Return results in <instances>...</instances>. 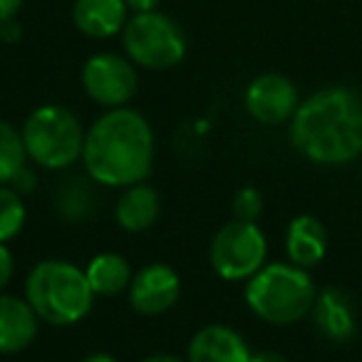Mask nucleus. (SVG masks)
Returning <instances> with one entry per match:
<instances>
[{
  "instance_id": "obj_6",
  "label": "nucleus",
  "mask_w": 362,
  "mask_h": 362,
  "mask_svg": "<svg viewBox=\"0 0 362 362\" xmlns=\"http://www.w3.org/2000/svg\"><path fill=\"white\" fill-rule=\"evenodd\" d=\"M124 52L136 67L169 70L187 55L184 30L164 13H134L122 30Z\"/></svg>"
},
{
  "instance_id": "obj_28",
  "label": "nucleus",
  "mask_w": 362,
  "mask_h": 362,
  "mask_svg": "<svg viewBox=\"0 0 362 362\" xmlns=\"http://www.w3.org/2000/svg\"><path fill=\"white\" fill-rule=\"evenodd\" d=\"M82 362H117V357L110 355V352H92V355H87Z\"/></svg>"
},
{
  "instance_id": "obj_15",
  "label": "nucleus",
  "mask_w": 362,
  "mask_h": 362,
  "mask_svg": "<svg viewBox=\"0 0 362 362\" xmlns=\"http://www.w3.org/2000/svg\"><path fill=\"white\" fill-rule=\"evenodd\" d=\"M161 211V197L151 184L139 181L132 184L122 192L119 202L115 206V218L119 223V228H124L127 233H141L149 231L156 223Z\"/></svg>"
},
{
  "instance_id": "obj_9",
  "label": "nucleus",
  "mask_w": 362,
  "mask_h": 362,
  "mask_svg": "<svg viewBox=\"0 0 362 362\" xmlns=\"http://www.w3.org/2000/svg\"><path fill=\"white\" fill-rule=\"evenodd\" d=\"M246 112L258 122V124L276 127L283 122L293 119L298 110V90L286 75H276V72H266V75L256 77L251 85L246 87Z\"/></svg>"
},
{
  "instance_id": "obj_21",
  "label": "nucleus",
  "mask_w": 362,
  "mask_h": 362,
  "mask_svg": "<svg viewBox=\"0 0 362 362\" xmlns=\"http://www.w3.org/2000/svg\"><path fill=\"white\" fill-rule=\"evenodd\" d=\"M263 214V194L256 187H243L233 197V218L256 223Z\"/></svg>"
},
{
  "instance_id": "obj_1",
  "label": "nucleus",
  "mask_w": 362,
  "mask_h": 362,
  "mask_svg": "<svg viewBox=\"0 0 362 362\" xmlns=\"http://www.w3.org/2000/svg\"><path fill=\"white\" fill-rule=\"evenodd\" d=\"M154 144V129L146 117L129 107H117L87 129L82 164L97 187L127 189L151 174Z\"/></svg>"
},
{
  "instance_id": "obj_14",
  "label": "nucleus",
  "mask_w": 362,
  "mask_h": 362,
  "mask_svg": "<svg viewBox=\"0 0 362 362\" xmlns=\"http://www.w3.org/2000/svg\"><path fill=\"white\" fill-rule=\"evenodd\" d=\"M127 11L129 8L124 0H77L72 8V21L82 35L105 40L124 30L129 21Z\"/></svg>"
},
{
  "instance_id": "obj_7",
  "label": "nucleus",
  "mask_w": 362,
  "mask_h": 362,
  "mask_svg": "<svg viewBox=\"0 0 362 362\" xmlns=\"http://www.w3.org/2000/svg\"><path fill=\"white\" fill-rule=\"evenodd\" d=\"M268 256V241L261 226L253 221H233L223 223L211 238L209 246V261L211 268L223 281H248L263 266Z\"/></svg>"
},
{
  "instance_id": "obj_23",
  "label": "nucleus",
  "mask_w": 362,
  "mask_h": 362,
  "mask_svg": "<svg viewBox=\"0 0 362 362\" xmlns=\"http://www.w3.org/2000/svg\"><path fill=\"white\" fill-rule=\"evenodd\" d=\"M8 187H13L18 194H23V197H25L28 192H33V187H35V171H33V166H23Z\"/></svg>"
},
{
  "instance_id": "obj_5",
  "label": "nucleus",
  "mask_w": 362,
  "mask_h": 362,
  "mask_svg": "<svg viewBox=\"0 0 362 362\" xmlns=\"http://www.w3.org/2000/svg\"><path fill=\"white\" fill-rule=\"evenodd\" d=\"M28 159L47 171H62L82 161L85 134L75 112L60 105H42L21 127Z\"/></svg>"
},
{
  "instance_id": "obj_22",
  "label": "nucleus",
  "mask_w": 362,
  "mask_h": 362,
  "mask_svg": "<svg viewBox=\"0 0 362 362\" xmlns=\"http://www.w3.org/2000/svg\"><path fill=\"white\" fill-rule=\"evenodd\" d=\"M13 273H16V258H13V251L8 248V243H0V293L6 291L8 283L13 281Z\"/></svg>"
},
{
  "instance_id": "obj_19",
  "label": "nucleus",
  "mask_w": 362,
  "mask_h": 362,
  "mask_svg": "<svg viewBox=\"0 0 362 362\" xmlns=\"http://www.w3.org/2000/svg\"><path fill=\"white\" fill-rule=\"evenodd\" d=\"M28 161L30 159H28L21 129L11 122L0 119V184H11L18 171L28 166Z\"/></svg>"
},
{
  "instance_id": "obj_24",
  "label": "nucleus",
  "mask_w": 362,
  "mask_h": 362,
  "mask_svg": "<svg viewBox=\"0 0 362 362\" xmlns=\"http://www.w3.org/2000/svg\"><path fill=\"white\" fill-rule=\"evenodd\" d=\"M23 0H0V25L16 18V13L21 11Z\"/></svg>"
},
{
  "instance_id": "obj_8",
  "label": "nucleus",
  "mask_w": 362,
  "mask_h": 362,
  "mask_svg": "<svg viewBox=\"0 0 362 362\" xmlns=\"http://www.w3.org/2000/svg\"><path fill=\"white\" fill-rule=\"evenodd\" d=\"M82 87L87 97L107 110L127 107L139 90V75L129 57L115 52L92 55L82 67Z\"/></svg>"
},
{
  "instance_id": "obj_25",
  "label": "nucleus",
  "mask_w": 362,
  "mask_h": 362,
  "mask_svg": "<svg viewBox=\"0 0 362 362\" xmlns=\"http://www.w3.org/2000/svg\"><path fill=\"white\" fill-rule=\"evenodd\" d=\"M21 35H23V30H21V25H18V23H16V18L0 25V37H3V40H6V42H16V40H21Z\"/></svg>"
},
{
  "instance_id": "obj_12",
  "label": "nucleus",
  "mask_w": 362,
  "mask_h": 362,
  "mask_svg": "<svg viewBox=\"0 0 362 362\" xmlns=\"http://www.w3.org/2000/svg\"><path fill=\"white\" fill-rule=\"evenodd\" d=\"M251 347L228 325H204L189 342L187 362H251Z\"/></svg>"
},
{
  "instance_id": "obj_20",
  "label": "nucleus",
  "mask_w": 362,
  "mask_h": 362,
  "mask_svg": "<svg viewBox=\"0 0 362 362\" xmlns=\"http://www.w3.org/2000/svg\"><path fill=\"white\" fill-rule=\"evenodd\" d=\"M25 204L23 194H18L8 184H0V243H8L23 231L25 226Z\"/></svg>"
},
{
  "instance_id": "obj_27",
  "label": "nucleus",
  "mask_w": 362,
  "mask_h": 362,
  "mask_svg": "<svg viewBox=\"0 0 362 362\" xmlns=\"http://www.w3.org/2000/svg\"><path fill=\"white\" fill-rule=\"evenodd\" d=\"M251 362H288L281 352H273V350H263V352H253Z\"/></svg>"
},
{
  "instance_id": "obj_13",
  "label": "nucleus",
  "mask_w": 362,
  "mask_h": 362,
  "mask_svg": "<svg viewBox=\"0 0 362 362\" xmlns=\"http://www.w3.org/2000/svg\"><path fill=\"white\" fill-rule=\"evenodd\" d=\"M40 317L25 298L0 293V355H16L35 342Z\"/></svg>"
},
{
  "instance_id": "obj_29",
  "label": "nucleus",
  "mask_w": 362,
  "mask_h": 362,
  "mask_svg": "<svg viewBox=\"0 0 362 362\" xmlns=\"http://www.w3.org/2000/svg\"><path fill=\"white\" fill-rule=\"evenodd\" d=\"M141 362H184V360H179V357H174V355H149V357H144Z\"/></svg>"
},
{
  "instance_id": "obj_18",
  "label": "nucleus",
  "mask_w": 362,
  "mask_h": 362,
  "mask_svg": "<svg viewBox=\"0 0 362 362\" xmlns=\"http://www.w3.org/2000/svg\"><path fill=\"white\" fill-rule=\"evenodd\" d=\"M95 181L90 176H72L57 189L55 194V206L65 221H82L87 218L97 206V194H95Z\"/></svg>"
},
{
  "instance_id": "obj_3",
  "label": "nucleus",
  "mask_w": 362,
  "mask_h": 362,
  "mask_svg": "<svg viewBox=\"0 0 362 362\" xmlns=\"http://www.w3.org/2000/svg\"><path fill=\"white\" fill-rule=\"evenodd\" d=\"M95 291L75 263L47 258L30 268L25 281V300L40 322L70 327L82 322L95 305Z\"/></svg>"
},
{
  "instance_id": "obj_11",
  "label": "nucleus",
  "mask_w": 362,
  "mask_h": 362,
  "mask_svg": "<svg viewBox=\"0 0 362 362\" xmlns=\"http://www.w3.org/2000/svg\"><path fill=\"white\" fill-rule=\"evenodd\" d=\"M313 322H315L317 332L325 340L345 345L355 337L357 330V317H355V305H352L350 296L340 288H325L317 293L315 303H313Z\"/></svg>"
},
{
  "instance_id": "obj_16",
  "label": "nucleus",
  "mask_w": 362,
  "mask_h": 362,
  "mask_svg": "<svg viewBox=\"0 0 362 362\" xmlns=\"http://www.w3.org/2000/svg\"><path fill=\"white\" fill-rule=\"evenodd\" d=\"M286 251L293 266L298 268H315L325 258L327 251V233L325 226L315 216H296L286 233Z\"/></svg>"
},
{
  "instance_id": "obj_4",
  "label": "nucleus",
  "mask_w": 362,
  "mask_h": 362,
  "mask_svg": "<svg viewBox=\"0 0 362 362\" xmlns=\"http://www.w3.org/2000/svg\"><path fill=\"white\" fill-rule=\"evenodd\" d=\"M246 305L271 325H293L313 310L315 283L305 268L293 263H266L246 281Z\"/></svg>"
},
{
  "instance_id": "obj_2",
  "label": "nucleus",
  "mask_w": 362,
  "mask_h": 362,
  "mask_svg": "<svg viewBox=\"0 0 362 362\" xmlns=\"http://www.w3.org/2000/svg\"><path fill=\"white\" fill-rule=\"evenodd\" d=\"M291 141L315 164H347L362 154V97L350 87H325L300 102Z\"/></svg>"
},
{
  "instance_id": "obj_26",
  "label": "nucleus",
  "mask_w": 362,
  "mask_h": 362,
  "mask_svg": "<svg viewBox=\"0 0 362 362\" xmlns=\"http://www.w3.org/2000/svg\"><path fill=\"white\" fill-rule=\"evenodd\" d=\"M124 3H127V8L134 13H151L159 6V0H124Z\"/></svg>"
},
{
  "instance_id": "obj_17",
  "label": "nucleus",
  "mask_w": 362,
  "mask_h": 362,
  "mask_svg": "<svg viewBox=\"0 0 362 362\" xmlns=\"http://www.w3.org/2000/svg\"><path fill=\"white\" fill-rule=\"evenodd\" d=\"M85 276L90 288L95 291V296L112 298L129 291L134 271H132V263L122 253L105 251V253H97L95 258H90V263L85 268Z\"/></svg>"
},
{
  "instance_id": "obj_10",
  "label": "nucleus",
  "mask_w": 362,
  "mask_h": 362,
  "mask_svg": "<svg viewBox=\"0 0 362 362\" xmlns=\"http://www.w3.org/2000/svg\"><path fill=\"white\" fill-rule=\"evenodd\" d=\"M129 305L139 315H161L181 296V278L169 263H146L129 283Z\"/></svg>"
}]
</instances>
